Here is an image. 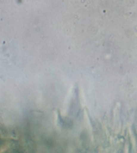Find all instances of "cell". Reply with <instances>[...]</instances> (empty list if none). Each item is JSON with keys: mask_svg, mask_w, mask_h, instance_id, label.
<instances>
[{"mask_svg": "<svg viewBox=\"0 0 137 153\" xmlns=\"http://www.w3.org/2000/svg\"><path fill=\"white\" fill-rule=\"evenodd\" d=\"M1 143H0V146H1Z\"/></svg>", "mask_w": 137, "mask_h": 153, "instance_id": "obj_1", "label": "cell"}]
</instances>
